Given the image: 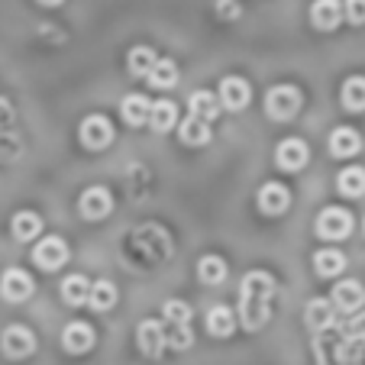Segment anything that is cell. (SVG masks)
I'll return each mask as SVG.
<instances>
[{
	"mask_svg": "<svg viewBox=\"0 0 365 365\" xmlns=\"http://www.w3.org/2000/svg\"><path fill=\"white\" fill-rule=\"evenodd\" d=\"M236 330V310H230L227 304H214L207 310V333L210 336H233Z\"/></svg>",
	"mask_w": 365,
	"mask_h": 365,
	"instance_id": "ffe728a7",
	"label": "cell"
},
{
	"mask_svg": "<svg viewBox=\"0 0 365 365\" xmlns=\"http://www.w3.org/2000/svg\"><path fill=\"white\" fill-rule=\"evenodd\" d=\"M152 103L155 101H149L145 94H126L123 103H120V113H123V120L130 126H143L152 117Z\"/></svg>",
	"mask_w": 365,
	"mask_h": 365,
	"instance_id": "44dd1931",
	"label": "cell"
},
{
	"mask_svg": "<svg viewBox=\"0 0 365 365\" xmlns=\"http://www.w3.org/2000/svg\"><path fill=\"white\" fill-rule=\"evenodd\" d=\"M307 159H310V149L304 139L291 136V139H284V143H278V149H275V162L284 172H301V168L307 165Z\"/></svg>",
	"mask_w": 365,
	"mask_h": 365,
	"instance_id": "7c38bea8",
	"label": "cell"
},
{
	"mask_svg": "<svg viewBox=\"0 0 365 365\" xmlns=\"http://www.w3.org/2000/svg\"><path fill=\"white\" fill-rule=\"evenodd\" d=\"M249 97H252V88H249V81H242V78L230 75L220 81V103L227 110H242L249 103Z\"/></svg>",
	"mask_w": 365,
	"mask_h": 365,
	"instance_id": "9a60e30c",
	"label": "cell"
},
{
	"mask_svg": "<svg viewBox=\"0 0 365 365\" xmlns=\"http://www.w3.org/2000/svg\"><path fill=\"white\" fill-rule=\"evenodd\" d=\"M301 103H304V94L294 84H275V88L265 94V113H269L272 120H278V123H284V120L297 117Z\"/></svg>",
	"mask_w": 365,
	"mask_h": 365,
	"instance_id": "3957f363",
	"label": "cell"
},
{
	"mask_svg": "<svg viewBox=\"0 0 365 365\" xmlns=\"http://www.w3.org/2000/svg\"><path fill=\"white\" fill-rule=\"evenodd\" d=\"M178 136L185 145H207L214 133H210V123H204V120H197V117H187L185 123L178 126Z\"/></svg>",
	"mask_w": 365,
	"mask_h": 365,
	"instance_id": "4316f807",
	"label": "cell"
},
{
	"mask_svg": "<svg viewBox=\"0 0 365 365\" xmlns=\"http://www.w3.org/2000/svg\"><path fill=\"white\" fill-rule=\"evenodd\" d=\"M187 103H191V117L204 120V123H214L223 110L220 94H210V91H194V94L187 97Z\"/></svg>",
	"mask_w": 365,
	"mask_h": 365,
	"instance_id": "ac0fdd59",
	"label": "cell"
},
{
	"mask_svg": "<svg viewBox=\"0 0 365 365\" xmlns=\"http://www.w3.org/2000/svg\"><path fill=\"white\" fill-rule=\"evenodd\" d=\"M33 291H36V282H33V275H29V272L7 269L4 275H0V297H4L7 304L29 301V297H33Z\"/></svg>",
	"mask_w": 365,
	"mask_h": 365,
	"instance_id": "9c48e42d",
	"label": "cell"
},
{
	"mask_svg": "<svg viewBox=\"0 0 365 365\" xmlns=\"http://www.w3.org/2000/svg\"><path fill=\"white\" fill-rule=\"evenodd\" d=\"M343 269H346V255L339 249H320V252H314V272L320 278H336Z\"/></svg>",
	"mask_w": 365,
	"mask_h": 365,
	"instance_id": "603a6c76",
	"label": "cell"
},
{
	"mask_svg": "<svg viewBox=\"0 0 365 365\" xmlns=\"http://www.w3.org/2000/svg\"><path fill=\"white\" fill-rule=\"evenodd\" d=\"M362 149V136H359L352 126H339L330 136V155L333 159H352L356 152Z\"/></svg>",
	"mask_w": 365,
	"mask_h": 365,
	"instance_id": "d6986e66",
	"label": "cell"
},
{
	"mask_svg": "<svg viewBox=\"0 0 365 365\" xmlns=\"http://www.w3.org/2000/svg\"><path fill=\"white\" fill-rule=\"evenodd\" d=\"M94 343H97V333H94V327L84 324V320H71L62 330V346L71 356H84L88 349H94Z\"/></svg>",
	"mask_w": 365,
	"mask_h": 365,
	"instance_id": "30bf717a",
	"label": "cell"
},
{
	"mask_svg": "<svg viewBox=\"0 0 365 365\" xmlns=\"http://www.w3.org/2000/svg\"><path fill=\"white\" fill-rule=\"evenodd\" d=\"M272 297H275V278L265 269H255L242 275L240 284V324L249 333L262 330L272 317Z\"/></svg>",
	"mask_w": 365,
	"mask_h": 365,
	"instance_id": "6da1fadb",
	"label": "cell"
},
{
	"mask_svg": "<svg viewBox=\"0 0 365 365\" xmlns=\"http://www.w3.org/2000/svg\"><path fill=\"white\" fill-rule=\"evenodd\" d=\"M317 236L320 240H346L352 236V214L343 210V207H327L317 217Z\"/></svg>",
	"mask_w": 365,
	"mask_h": 365,
	"instance_id": "52a82bcc",
	"label": "cell"
},
{
	"mask_svg": "<svg viewBox=\"0 0 365 365\" xmlns=\"http://www.w3.org/2000/svg\"><path fill=\"white\" fill-rule=\"evenodd\" d=\"M10 230H14V240L29 242L42 233V217L33 214V210H23V214H16L14 220H10Z\"/></svg>",
	"mask_w": 365,
	"mask_h": 365,
	"instance_id": "cb8c5ba5",
	"label": "cell"
},
{
	"mask_svg": "<svg viewBox=\"0 0 365 365\" xmlns=\"http://www.w3.org/2000/svg\"><path fill=\"white\" fill-rule=\"evenodd\" d=\"M42 7H58V4H62V0H39Z\"/></svg>",
	"mask_w": 365,
	"mask_h": 365,
	"instance_id": "8d00e7d4",
	"label": "cell"
},
{
	"mask_svg": "<svg viewBox=\"0 0 365 365\" xmlns=\"http://www.w3.org/2000/svg\"><path fill=\"white\" fill-rule=\"evenodd\" d=\"M33 349H36V336L29 327H23V324L4 327V333H0V352L7 359H26V356H33Z\"/></svg>",
	"mask_w": 365,
	"mask_h": 365,
	"instance_id": "8992f818",
	"label": "cell"
},
{
	"mask_svg": "<svg viewBox=\"0 0 365 365\" xmlns=\"http://www.w3.org/2000/svg\"><path fill=\"white\" fill-rule=\"evenodd\" d=\"M136 346L145 359H162L168 349V327L162 320H143L136 327Z\"/></svg>",
	"mask_w": 365,
	"mask_h": 365,
	"instance_id": "5b68a950",
	"label": "cell"
},
{
	"mask_svg": "<svg viewBox=\"0 0 365 365\" xmlns=\"http://www.w3.org/2000/svg\"><path fill=\"white\" fill-rule=\"evenodd\" d=\"M91 291H94V282H88L84 275H68L62 282V301L81 307V304H91Z\"/></svg>",
	"mask_w": 365,
	"mask_h": 365,
	"instance_id": "7402d4cb",
	"label": "cell"
},
{
	"mask_svg": "<svg viewBox=\"0 0 365 365\" xmlns=\"http://www.w3.org/2000/svg\"><path fill=\"white\" fill-rule=\"evenodd\" d=\"M113 123L103 113H91V117H84L81 120V126H78V139H81V145L84 149H91V152H101V149H107V145L113 143Z\"/></svg>",
	"mask_w": 365,
	"mask_h": 365,
	"instance_id": "277c9868",
	"label": "cell"
},
{
	"mask_svg": "<svg viewBox=\"0 0 365 365\" xmlns=\"http://www.w3.org/2000/svg\"><path fill=\"white\" fill-rule=\"evenodd\" d=\"M155 62H159V56H155V48H149V46H136V48H130L126 68H130L136 78H149V71L155 68Z\"/></svg>",
	"mask_w": 365,
	"mask_h": 365,
	"instance_id": "484cf974",
	"label": "cell"
},
{
	"mask_svg": "<svg viewBox=\"0 0 365 365\" xmlns=\"http://www.w3.org/2000/svg\"><path fill=\"white\" fill-rule=\"evenodd\" d=\"M339 97H343V107H346V110H352V113L365 110V78L362 75L346 78Z\"/></svg>",
	"mask_w": 365,
	"mask_h": 365,
	"instance_id": "d4e9b609",
	"label": "cell"
},
{
	"mask_svg": "<svg viewBox=\"0 0 365 365\" xmlns=\"http://www.w3.org/2000/svg\"><path fill=\"white\" fill-rule=\"evenodd\" d=\"M117 304V288L110 282H94V291H91V307L94 310H110Z\"/></svg>",
	"mask_w": 365,
	"mask_h": 365,
	"instance_id": "d6a6232c",
	"label": "cell"
},
{
	"mask_svg": "<svg viewBox=\"0 0 365 365\" xmlns=\"http://www.w3.org/2000/svg\"><path fill=\"white\" fill-rule=\"evenodd\" d=\"M78 210H81L84 220H103V217L113 210V197L107 187H88V191L81 194V200H78Z\"/></svg>",
	"mask_w": 365,
	"mask_h": 365,
	"instance_id": "8fae6325",
	"label": "cell"
},
{
	"mask_svg": "<svg viewBox=\"0 0 365 365\" xmlns=\"http://www.w3.org/2000/svg\"><path fill=\"white\" fill-rule=\"evenodd\" d=\"M227 262H223L220 255H204L197 262V278L204 284H223L227 282Z\"/></svg>",
	"mask_w": 365,
	"mask_h": 365,
	"instance_id": "f546056e",
	"label": "cell"
},
{
	"mask_svg": "<svg viewBox=\"0 0 365 365\" xmlns=\"http://www.w3.org/2000/svg\"><path fill=\"white\" fill-rule=\"evenodd\" d=\"M304 324H307L314 333L333 330V324H336V307H333V301H327V297L307 301V307H304Z\"/></svg>",
	"mask_w": 365,
	"mask_h": 365,
	"instance_id": "4fadbf2b",
	"label": "cell"
},
{
	"mask_svg": "<svg viewBox=\"0 0 365 365\" xmlns=\"http://www.w3.org/2000/svg\"><path fill=\"white\" fill-rule=\"evenodd\" d=\"M130 246H133V252L143 255L145 262H165L175 249L172 236H168L159 223H143V227H136L130 236Z\"/></svg>",
	"mask_w": 365,
	"mask_h": 365,
	"instance_id": "7a4b0ae2",
	"label": "cell"
},
{
	"mask_svg": "<svg viewBox=\"0 0 365 365\" xmlns=\"http://www.w3.org/2000/svg\"><path fill=\"white\" fill-rule=\"evenodd\" d=\"M343 10H346V20L349 23H356V26L365 23V0H346Z\"/></svg>",
	"mask_w": 365,
	"mask_h": 365,
	"instance_id": "e575fe53",
	"label": "cell"
},
{
	"mask_svg": "<svg viewBox=\"0 0 365 365\" xmlns=\"http://www.w3.org/2000/svg\"><path fill=\"white\" fill-rule=\"evenodd\" d=\"M191 343H194L191 327H168V346L172 349H191Z\"/></svg>",
	"mask_w": 365,
	"mask_h": 365,
	"instance_id": "836d02e7",
	"label": "cell"
},
{
	"mask_svg": "<svg viewBox=\"0 0 365 365\" xmlns=\"http://www.w3.org/2000/svg\"><path fill=\"white\" fill-rule=\"evenodd\" d=\"M178 123V107L172 101H155L152 103V117H149V126L155 133H168L172 126Z\"/></svg>",
	"mask_w": 365,
	"mask_h": 365,
	"instance_id": "83f0119b",
	"label": "cell"
},
{
	"mask_svg": "<svg viewBox=\"0 0 365 365\" xmlns=\"http://www.w3.org/2000/svg\"><path fill=\"white\" fill-rule=\"evenodd\" d=\"M217 16L236 20V16H240V4H236V0H217Z\"/></svg>",
	"mask_w": 365,
	"mask_h": 365,
	"instance_id": "d590c367",
	"label": "cell"
},
{
	"mask_svg": "<svg viewBox=\"0 0 365 365\" xmlns=\"http://www.w3.org/2000/svg\"><path fill=\"white\" fill-rule=\"evenodd\" d=\"M162 314H165L168 327H191V307H187L185 301H178V297L162 304Z\"/></svg>",
	"mask_w": 365,
	"mask_h": 365,
	"instance_id": "1f68e13d",
	"label": "cell"
},
{
	"mask_svg": "<svg viewBox=\"0 0 365 365\" xmlns=\"http://www.w3.org/2000/svg\"><path fill=\"white\" fill-rule=\"evenodd\" d=\"M33 262L39 265L42 272H58L65 262H68V246L58 236H42V242L33 246Z\"/></svg>",
	"mask_w": 365,
	"mask_h": 365,
	"instance_id": "ba28073f",
	"label": "cell"
},
{
	"mask_svg": "<svg viewBox=\"0 0 365 365\" xmlns=\"http://www.w3.org/2000/svg\"><path fill=\"white\" fill-rule=\"evenodd\" d=\"M343 16H346V10L339 0H314V7H310V23L317 29H324V33L336 29Z\"/></svg>",
	"mask_w": 365,
	"mask_h": 365,
	"instance_id": "2e32d148",
	"label": "cell"
},
{
	"mask_svg": "<svg viewBox=\"0 0 365 365\" xmlns=\"http://www.w3.org/2000/svg\"><path fill=\"white\" fill-rule=\"evenodd\" d=\"M330 301H333V307L343 310V314H356L365 304V288L359 282H339L336 288H333Z\"/></svg>",
	"mask_w": 365,
	"mask_h": 365,
	"instance_id": "e0dca14e",
	"label": "cell"
},
{
	"mask_svg": "<svg viewBox=\"0 0 365 365\" xmlns=\"http://www.w3.org/2000/svg\"><path fill=\"white\" fill-rule=\"evenodd\" d=\"M288 207H291V191H288V187L278 185V181L262 185V191H259V210H262V214L282 217Z\"/></svg>",
	"mask_w": 365,
	"mask_h": 365,
	"instance_id": "5bb4252c",
	"label": "cell"
},
{
	"mask_svg": "<svg viewBox=\"0 0 365 365\" xmlns=\"http://www.w3.org/2000/svg\"><path fill=\"white\" fill-rule=\"evenodd\" d=\"M336 187L343 197H362L365 194V168H359V165L343 168L336 178Z\"/></svg>",
	"mask_w": 365,
	"mask_h": 365,
	"instance_id": "f1b7e54d",
	"label": "cell"
},
{
	"mask_svg": "<svg viewBox=\"0 0 365 365\" xmlns=\"http://www.w3.org/2000/svg\"><path fill=\"white\" fill-rule=\"evenodd\" d=\"M149 84L152 88H159V91L175 88V84H178V65H175L172 58H159L155 68L149 71Z\"/></svg>",
	"mask_w": 365,
	"mask_h": 365,
	"instance_id": "4dcf8cb0",
	"label": "cell"
}]
</instances>
